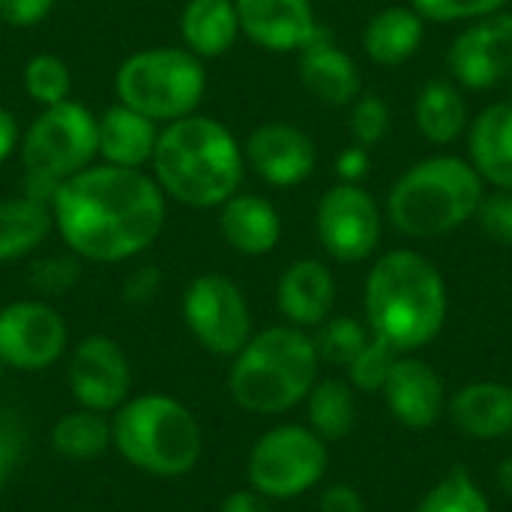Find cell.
Here are the masks:
<instances>
[{
  "label": "cell",
  "instance_id": "6da1fadb",
  "mask_svg": "<svg viewBox=\"0 0 512 512\" xmlns=\"http://www.w3.org/2000/svg\"><path fill=\"white\" fill-rule=\"evenodd\" d=\"M54 225L81 261L117 264L141 255L165 228V195L135 168L90 165L51 198Z\"/></svg>",
  "mask_w": 512,
  "mask_h": 512
},
{
  "label": "cell",
  "instance_id": "7a4b0ae2",
  "mask_svg": "<svg viewBox=\"0 0 512 512\" xmlns=\"http://www.w3.org/2000/svg\"><path fill=\"white\" fill-rule=\"evenodd\" d=\"M366 327L396 354H414L435 342L447 324L450 297L441 270L414 249L381 255L363 288Z\"/></svg>",
  "mask_w": 512,
  "mask_h": 512
},
{
  "label": "cell",
  "instance_id": "3957f363",
  "mask_svg": "<svg viewBox=\"0 0 512 512\" xmlns=\"http://www.w3.org/2000/svg\"><path fill=\"white\" fill-rule=\"evenodd\" d=\"M150 165L165 198L210 210L240 192L246 159L228 126L213 117L189 114L159 129Z\"/></svg>",
  "mask_w": 512,
  "mask_h": 512
},
{
  "label": "cell",
  "instance_id": "277c9868",
  "mask_svg": "<svg viewBox=\"0 0 512 512\" xmlns=\"http://www.w3.org/2000/svg\"><path fill=\"white\" fill-rule=\"evenodd\" d=\"M318 351L306 330L276 324L252 339L231 357L228 393L234 405L258 417L288 414L306 402L318 381Z\"/></svg>",
  "mask_w": 512,
  "mask_h": 512
},
{
  "label": "cell",
  "instance_id": "5b68a950",
  "mask_svg": "<svg viewBox=\"0 0 512 512\" xmlns=\"http://www.w3.org/2000/svg\"><path fill=\"white\" fill-rule=\"evenodd\" d=\"M486 183L462 156L441 153L414 162L387 192L384 216L408 240H438L474 219Z\"/></svg>",
  "mask_w": 512,
  "mask_h": 512
},
{
  "label": "cell",
  "instance_id": "8992f818",
  "mask_svg": "<svg viewBox=\"0 0 512 512\" xmlns=\"http://www.w3.org/2000/svg\"><path fill=\"white\" fill-rule=\"evenodd\" d=\"M111 447L141 474L177 480L195 471L204 435L195 414L174 396H129L111 414Z\"/></svg>",
  "mask_w": 512,
  "mask_h": 512
},
{
  "label": "cell",
  "instance_id": "52a82bcc",
  "mask_svg": "<svg viewBox=\"0 0 512 512\" xmlns=\"http://www.w3.org/2000/svg\"><path fill=\"white\" fill-rule=\"evenodd\" d=\"M96 153V117L81 102L42 108L21 141L24 195L51 204L57 186L90 168Z\"/></svg>",
  "mask_w": 512,
  "mask_h": 512
},
{
  "label": "cell",
  "instance_id": "ba28073f",
  "mask_svg": "<svg viewBox=\"0 0 512 512\" xmlns=\"http://www.w3.org/2000/svg\"><path fill=\"white\" fill-rule=\"evenodd\" d=\"M207 90L201 57L189 48H144L126 57L114 75L117 102L150 120H180L195 114Z\"/></svg>",
  "mask_w": 512,
  "mask_h": 512
},
{
  "label": "cell",
  "instance_id": "9c48e42d",
  "mask_svg": "<svg viewBox=\"0 0 512 512\" xmlns=\"http://www.w3.org/2000/svg\"><path fill=\"white\" fill-rule=\"evenodd\" d=\"M330 465L327 441L309 426L282 423L267 429L249 450L246 477L249 489L270 501H294L312 492Z\"/></svg>",
  "mask_w": 512,
  "mask_h": 512
},
{
  "label": "cell",
  "instance_id": "30bf717a",
  "mask_svg": "<svg viewBox=\"0 0 512 512\" xmlns=\"http://www.w3.org/2000/svg\"><path fill=\"white\" fill-rule=\"evenodd\" d=\"M183 324L213 357H234L252 339V309L243 288L222 273H201L183 291Z\"/></svg>",
  "mask_w": 512,
  "mask_h": 512
},
{
  "label": "cell",
  "instance_id": "8fae6325",
  "mask_svg": "<svg viewBox=\"0 0 512 512\" xmlns=\"http://www.w3.org/2000/svg\"><path fill=\"white\" fill-rule=\"evenodd\" d=\"M315 231L333 261L360 264L381 243L384 213L360 183H336L318 201Z\"/></svg>",
  "mask_w": 512,
  "mask_h": 512
},
{
  "label": "cell",
  "instance_id": "7c38bea8",
  "mask_svg": "<svg viewBox=\"0 0 512 512\" xmlns=\"http://www.w3.org/2000/svg\"><path fill=\"white\" fill-rule=\"evenodd\" d=\"M69 345L60 312L42 300H15L0 309V366L15 372H42L54 366Z\"/></svg>",
  "mask_w": 512,
  "mask_h": 512
},
{
  "label": "cell",
  "instance_id": "4fadbf2b",
  "mask_svg": "<svg viewBox=\"0 0 512 512\" xmlns=\"http://www.w3.org/2000/svg\"><path fill=\"white\" fill-rule=\"evenodd\" d=\"M447 72L462 90H489L512 75V12L468 21L447 48Z\"/></svg>",
  "mask_w": 512,
  "mask_h": 512
},
{
  "label": "cell",
  "instance_id": "5bb4252c",
  "mask_svg": "<svg viewBox=\"0 0 512 512\" xmlns=\"http://www.w3.org/2000/svg\"><path fill=\"white\" fill-rule=\"evenodd\" d=\"M66 381L81 408L114 414L132 390L129 357L111 336L93 333L72 348Z\"/></svg>",
  "mask_w": 512,
  "mask_h": 512
},
{
  "label": "cell",
  "instance_id": "9a60e30c",
  "mask_svg": "<svg viewBox=\"0 0 512 512\" xmlns=\"http://www.w3.org/2000/svg\"><path fill=\"white\" fill-rule=\"evenodd\" d=\"M246 165L270 186H300L318 165L315 141L294 123L270 120L249 132L243 144Z\"/></svg>",
  "mask_w": 512,
  "mask_h": 512
},
{
  "label": "cell",
  "instance_id": "2e32d148",
  "mask_svg": "<svg viewBox=\"0 0 512 512\" xmlns=\"http://www.w3.org/2000/svg\"><path fill=\"white\" fill-rule=\"evenodd\" d=\"M381 396L387 411L396 417V423L414 432H426L438 426L447 411V393L441 375L414 354L396 357Z\"/></svg>",
  "mask_w": 512,
  "mask_h": 512
},
{
  "label": "cell",
  "instance_id": "e0dca14e",
  "mask_svg": "<svg viewBox=\"0 0 512 512\" xmlns=\"http://www.w3.org/2000/svg\"><path fill=\"white\" fill-rule=\"evenodd\" d=\"M240 33L258 48L288 54L306 48L324 27L315 18L312 0H234Z\"/></svg>",
  "mask_w": 512,
  "mask_h": 512
},
{
  "label": "cell",
  "instance_id": "ac0fdd59",
  "mask_svg": "<svg viewBox=\"0 0 512 512\" xmlns=\"http://www.w3.org/2000/svg\"><path fill=\"white\" fill-rule=\"evenodd\" d=\"M297 75L309 96L333 108H345L363 93L360 66L330 39L327 30H321L306 48H300Z\"/></svg>",
  "mask_w": 512,
  "mask_h": 512
},
{
  "label": "cell",
  "instance_id": "d6986e66",
  "mask_svg": "<svg viewBox=\"0 0 512 512\" xmlns=\"http://www.w3.org/2000/svg\"><path fill=\"white\" fill-rule=\"evenodd\" d=\"M276 306L291 327L315 330L333 315L336 279L318 258H300L288 264L276 285Z\"/></svg>",
  "mask_w": 512,
  "mask_h": 512
},
{
  "label": "cell",
  "instance_id": "ffe728a7",
  "mask_svg": "<svg viewBox=\"0 0 512 512\" xmlns=\"http://www.w3.org/2000/svg\"><path fill=\"white\" fill-rule=\"evenodd\" d=\"M468 162L492 189L512 192V102L486 105L468 126Z\"/></svg>",
  "mask_w": 512,
  "mask_h": 512
},
{
  "label": "cell",
  "instance_id": "44dd1931",
  "mask_svg": "<svg viewBox=\"0 0 512 512\" xmlns=\"http://www.w3.org/2000/svg\"><path fill=\"white\" fill-rule=\"evenodd\" d=\"M159 129L156 120L144 117L141 111L117 102L96 117V147L105 165L135 168L141 171L156 150Z\"/></svg>",
  "mask_w": 512,
  "mask_h": 512
},
{
  "label": "cell",
  "instance_id": "7402d4cb",
  "mask_svg": "<svg viewBox=\"0 0 512 512\" xmlns=\"http://www.w3.org/2000/svg\"><path fill=\"white\" fill-rule=\"evenodd\" d=\"M219 231L234 252L246 258H261L279 246L282 216L267 198L252 192H234L219 210Z\"/></svg>",
  "mask_w": 512,
  "mask_h": 512
},
{
  "label": "cell",
  "instance_id": "603a6c76",
  "mask_svg": "<svg viewBox=\"0 0 512 512\" xmlns=\"http://www.w3.org/2000/svg\"><path fill=\"white\" fill-rule=\"evenodd\" d=\"M450 423L474 441H498L512 435V384L477 381L447 402Z\"/></svg>",
  "mask_w": 512,
  "mask_h": 512
},
{
  "label": "cell",
  "instance_id": "cb8c5ba5",
  "mask_svg": "<svg viewBox=\"0 0 512 512\" xmlns=\"http://www.w3.org/2000/svg\"><path fill=\"white\" fill-rule=\"evenodd\" d=\"M423 36H426L423 15L408 3H396V6L378 9L366 21L360 42H363V51L372 63L402 66L420 51Z\"/></svg>",
  "mask_w": 512,
  "mask_h": 512
},
{
  "label": "cell",
  "instance_id": "d4e9b609",
  "mask_svg": "<svg viewBox=\"0 0 512 512\" xmlns=\"http://www.w3.org/2000/svg\"><path fill=\"white\" fill-rule=\"evenodd\" d=\"M414 126L432 147L456 144L471 126L465 90L453 78L426 81L414 99Z\"/></svg>",
  "mask_w": 512,
  "mask_h": 512
},
{
  "label": "cell",
  "instance_id": "484cf974",
  "mask_svg": "<svg viewBox=\"0 0 512 512\" xmlns=\"http://www.w3.org/2000/svg\"><path fill=\"white\" fill-rule=\"evenodd\" d=\"M183 48L195 57H222L240 36V15L234 0H186L180 12Z\"/></svg>",
  "mask_w": 512,
  "mask_h": 512
},
{
  "label": "cell",
  "instance_id": "4316f807",
  "mask_svg": "<svg viewBox=\"0 0 512 512\" xmlns=\"http://www.w3.org/2000/svg\"><path fill=\"white\" fill-rule=\"evenodd\" d=\"M54 225L51 204L30 195L0 201V264L27 258L42 246Z\"/></svg>",
  "mask_w": 512,
  "mask_h": 512
},
{
  "label": "cell",
  "instance_id": "83f0119b",
  "mask_svg": "<svg viewBox=\"0 0 512 512\" xmlns=\"http://www.w3.org/2000/svg\"><path fill=\"white\" fill-rule=\"evenodd\" d=\"M306 417H309V429L321 441L336 444V441L348 438L357 426L354 387L339 378L315 381V387L306 396Z\"/></svg>",
  "mask_w": 512,
  "mask_h": 512
},
{
  "label": "cell",
  "instance_id": "f1b7e54d",
  "mask_svg": "<svg viewBox=\"0 0 512 512\" xmlns=\"http://www.w3.org/2000/svg\"><path fill=\"white\" fill-rule=\"evenodd\" d=\"M108 447H111V417L108 414L78 408V411L57 417V423L51 426V450L63 459L90 462V459L102 456Z\"/></svg>",
  "mask_w": 512,
  "mask_h": 512
},
{
  "label": "cell",
  "instance_id": "f546056e",
  "mask_svg": "<svg viewBox=\"0 0 512 512\" xmlns=\"http://www.w3.org/2000/svg\"><path fill=\"white\" fill-rule=\"evenodd\" d=\"M318 333L312 336L315 342V351H318V360L321 363H330V366H342L348 369L351 360L369 345L372 333L363 321L357 318H348V315H330L324 324L315 327Z\"/></svg>",
  "mask_w": 512,
  "mask_h": 512
},
{
  "label": "cell",
  "instance_id": "4dcf8cb0",
  "mask_svg": "<svg viewBox=\"0 0 512 512\" xmlns=\"http://www.w3.org/2000/svg\"><path fill=\"white\" fill-rule=\"evenodd\" d=\"M414 512H492V504L468 471L453 468L423 495Z\"/></svg>",
  "mask_w": 512,
  "mask_h": 512
},
{
  "label": "cell",
  "instance_id": "1f68e13d",
  "mask_svg": "<svg viewBox=\"0 0 512 512\" xmlns=\"http://www.w3.org/2000/svg\"><path fill=\"white\" fill-rule=\"evenodd\" d=\"M24 90L42 108L60 105L72 93V69L57 54H33L21 72Z\"/></svg>",
  "mask_w": 512,
  "mask_h": 512
},
{
  "label": "cell",
  "instance_id": "d6a6232c",
  "mask_svg": "<svg viewBox=\"0 0 512 512\" xmlns=\"http://www.w3.org/2000/svg\"><path fill=\"white\" fill-rule=\"evenodd\" d=\"M81 279V258L78 255H45L36 258L27 270V282L39 297H60L72 291Z\"/></svg>",
  "mask_w": 512,
  "mask_h": 512
},
{
  "label": "cell",
  "instance_id": "836d02e7",
  "mask_svg": "<svg viewBox=\"0 0 512 512\" xmlns=\"http://www.w3.org/2000/svg\"><path fill=\"white\" fill-rule=\"evenodd\" d=\"M396 351L390 345H384L381 339H369V345L351 360L348 366V381L354 390L360 393H381L387 378H390V369L396 363Z\"/></svg>",
  "mask_w": 512,
  "mask_h": 512
},
{
  "label": "cell",
  "instance_id": "e575fe53",
  "mask_svg": "<svg viewBox=\"0 0 512 512\" xmlns=\"http://www.w3.org/2000/svg\"><path fill=\"white\" fill-rule=\"evenodd\" d=\"M354 144L372 150L381 144L390 132V105L378 93H360L351 102V120H348Z\"/></svg>",
  "mask_w": 512,
  "mask_h": 512
},
{
  "label": "cell",
  "instance_id": "d590c367",
  "mask_svg": "<svg viewBox=\"0 0 512 512\" xmlns=\"http://www.w3.org/2000/svg\"><path fill=\"white\" fill-rule=\"evenodd\" d=\"M510 0H408L423 21H438V24H459V21H477L486 15H495L507 9Z\"/></svg>",
  "mask_w": 512,
  "mask_h": 512
},
{
  "label": "cell",
  "instance_id": "8d00e7d4",
  "mask_svg": "<svg viewBox=\"0 0 512 512\" xmlns=\"http://www.w3.org/2000/svg\"><path fill=\"white\" fill-rule=\"evenodd\" d=\"M474 222L480 225V231L498 243V246H507L512 249V192L510 189H495V192H486L477 213H474Z\"/></svg>",
  "mask_w": 512,
  "mask_h": 512
},
{
  "label": "cell",
  "instance_id": "74e56055",
  "mask_svg": "<svg viewBox=\"0 0 512 512\" xmlns=\"http://www.w3.org/2000/svg\"><path fill=\"white\" fill-rule=\"evenodd\" d=\"M57 0H0V18L9 27H33L39 24Z\"/></svg>",
  "mask_w": 512,
  "mask_h": 512
},
{
  "label": "cell",
  "instance_id": "f35d334b",
  "mask_svg": "<svg viewBox=\"0 0 512 512\" xmlns=\"http://www.w3.org/2000/svg\"><path fill=\"white\" fill-rule=\"evenodd\" d=\"M318 512H366V501L354 486L330 483L318 498Z\"/></svg>",
  "mask_w": 512,
  "mask_h": 512
},
{
  "label": "cell",
  "instance_id": "ab89813d",
  "mask_svg": "<svg viewBox=\"0 0 512 512\" xmlns=\"http://www.w3.org/2000/svg\"><path fill=\"white\" fill-rule=\"evenodd\" d=\"M159 285H162V276H159L156 267H138V270L126 279L123 297H126V303H132V306H144V303H150V300L156 297Z\"/></svg>",
  "mask_w": 512,
  "mask_h": 512
},
{
  "label": "cell",
  "instance_id": "60d3db41",
  "mask_svg": "<svg viewBox=\"0 0 512 512\" xmlns=\"http://www.w3.org/2000/svg\"><path fill=\"white\" fill-rule=\"evenodd\" d=\"M372 168V159H369V150L354 144V147H345L336 159V177L339 183H360Z\"/></svg>",
  "mask_w": 512,
  "mask_h": 512
},
{
  "label": "cell",
  "instance_id": "b9f144b4",
  "mask_svg": "<svg viewBox=\"0 0 512 512\" xmlns=\"http://www.w3.org/2000/svg\"><path fill=\"white\" fill-rule=\"evenodd\" d=\"M219 512H276L270 498L258 495L255 489H237L231 492L225 501H222V510Z\"/></svg>",
  "mask_w": 512,
  "mask_h": 512
},
{
  "label": "cell",
  "instance_id": "7bdbcfd3",
  "mask_svg": "<svg viewBox=\"0 0 512 512\" xmlns=\"http://www.w3.org/2000/svg\"><path fill=\"white\" fill-rule=\"evenodd\" d=\"M15 459H18V435L12 432V426L6 420H0V489L6 483Z\"/></svg>",
  "mask_w": 512,
  "mask_h": 512
},
{
  "label": "cell",
  "instance_id": "ee69618b",
  "mask_svg": "<svg viewBox=\"0 0 512 512\" xmlns=\"http://www.w3.org/2000/svg\"><path fill=\"white\" fill-rule=\"evenodd\" d=\"M21 141V129H18V120L9 108L0 105V162L9 159V153L18 147Z\"/></svg>",
  "mask_w": 512,
  "mask_h": 512
},
{
  "label": "cell",
  "instance_id": "f6af8a7d",
  "mask_svg": "<svg viewBox=\"0 0 512 512\" xmlns=\"http://www.w3.org/2000/svg\"><path fill=\"white\" fill-rule=\"evenodd\" d=\"M495 483H498V489L512 498V456L507 459H501V465H498V471H495Z\"/></svg>",
  "mask_w": 512,
  "mask_h": 512
},
{
  "label": "cell",
  "instance_id": "bcb514c9",
  "mask_svg": "<svg viewBox=\"0 0 512 512\" xmlns=\"http://www.w3.org/2000/svg\"><path fill=\"white\" fill-rule=\"evenodd\" d=\"M507 84H510V102H512V75H510V78H507Z\"/></svg>",
  "mask_w": 512,
  "mask_h": 512
}]
</instances>
